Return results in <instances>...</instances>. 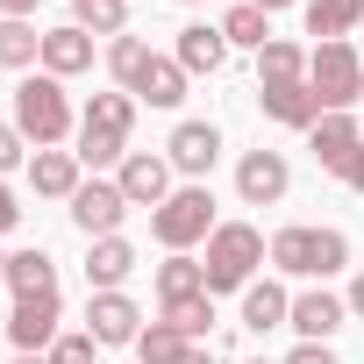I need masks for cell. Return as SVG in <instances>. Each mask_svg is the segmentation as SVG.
<instances>
[{
    "label": "cell",
    "mask_w": 364,
    "mask_h": 364,
    "mask_svg": "<svg viewBox=\"0 0 364 364\" xmlns=\"http://www.w3.org/2000/svg\"><path fill=\"white\" fill-rule=\"evenodd\" d=\"M43 72H50V79H79V72H93V36H86L79 22L43 29Z\"/></svg>",
    "instance_id": "obj_18"
},
{
    "label": "cell",
    "mask_w": 364,
    "mask_h": 364,
    "mask_svg": "<svg viewBox=\"0 0 364 364\" xmlns=\"http://www.w3.org/2000/svg\"><path fill=\"white\" fill-rule=\"evenodd\" d=\"M186 65H178V58H150L143 65V79H136V100L143 107H178V100H186Z\"/></svg>",
    "instance_id": "obj_23"
},
{
    "label": "cell",
    "mask_w": 364,
    "mask_h": 364,
    "mask_svg": "<svg viewBox=\"0 0 364 364\" xmlns=\"http://www.w3.org/2000/svg\"><path fill=\"white\" fill-rule=\"evenodd\" d=\"M114 186L129 193V208H164L178 186H171V157L164 150H129L114 164Z\"/></svg>",
    "instance_id": "obj_9"
},
{
    "label": "cell",
    "mask_w": 364,
    "mask_h": 364,
    "mask_svg": "<svg viewBox=\"0 0 364 364\" xmlns=\"http://www.w3.org/2000/svg\"><path fill=\"white\" fill-rule=\"evenodd\" d=\"M286 314H293V293H286V279H250V286H243V328H250V336H264V328H286Z\"/></svg>",
    "instance_id": "obj_20"
},
{
    "label": "cell",
    "mask_w": 364,
    "mask_h": 364,
    "mask_svg": "<svg viewBox=\"0 0 364 364\" xmlns=\"http://www.w3.org/2000/svg\"><path fill=\"white\" fill-rule=\"evenodd\" d=\"M171 58L186 65V79H215V72L229 65V36H222V22H186V29H178V43H171Z\"/></svg>",
    "instance_id": "obj_16"
},
{
    "label": "cell",
    "mask_w": 364,
    "mask_h": 364,
    "mask_svg": "<svg viewBox=\"0 0 364 364\" xmlns=\"http://www.w3.org/2000/svg\"><path fill=\"white\" fill-rule=\"evenodd\" d=\"M293 79H307V43L272 36V43L257 50V86H293Z\"/></svg>",
    "instance_id": "obj_25"
},
{
    "label": "cell",
    "mask_w": 364,
    "mask_h": 364,
    "mask_svg": "<svg viewBox=\"0 0 364 364\" xmlns=\"http://www.w3.org/2000/svg\"><path fill=\"white\" fill-rule=\"evenodd\" d=\"M72 229L86 236V243H100V236H122V222H129V193L114 186V178H86V186L72 193Z\"/></svg>",
    "instance_id": "obj_7"
},
{
    "label": "cell",
    "mask_w": 364,
    "mask_h": 364,
    "mask_svg": "<svg viewBox=\"0 0 364 364\" xmlns=\"http://www.w3.org/2000/svg\"><path fill=\"white\" fill-rule=\"evenodd\" d=\"M129 129H136V93H93L86 107H79V136H72V150H79V164L100 178L107 164H122L129 157Z\"/></svg>",
    "instance_id": "obj_2"
},
{
    "label": "cell",
    "mask_w": 364,
    "mask_h": 364,
    "mask_svg": "<svg viewBox=\"0 0 364 364\" xmlns=\"http://www.w3.org/2000/svg\"><path fill=\"white\" fill-rule=\"evenodd\" d=\"M264 250H272V243H264L250 222H222V229L208 236V257H200V272H208V293H236V300H243V286L257 279Z\"/></svg>",
    "instance_id": "obj_4"
},
{
    "label": "cell",
    "mask_w": 364,
    "mask_h": 364,
    "mask_svg": "<svg viewBox=\"0 0 364 364\" xmlns=\"http://www.w3.org/2000/svg\"><path fill=\"white\" fill-rule=\"evenodd\" d=\"M193 293H208V272H200V257H193V250H171V257L157 264V307H171V300H193Z\"/></svg>",
    "instance_id": "obj_24"
},
{
    "label": "cell",
    "mask_w": 364,
    "mask_h": 364,
    "mask_svg": "<svg viewBox=\"0 0 364 364\" xmlns=\"http://www.w3.org/2000/svg\"><path fill=\"white\" fill-rule=\"evenodd\" d=\"M93 357H100V343H93L86 328H65V336L50 343V364H93Z\"/></svg>",
    "instance_id": "obj_32"
},
{
    "label": "cell",
    "mask_w": 364,
    "mask_h": 364,
    "mask_svg": "<svg viewBox=\"0 0 364 364\" xmlns=\"http://www.w3.org/2000/svg\"><path fill=\"white\" fill-rule=\"evenodd\" d=\"M178 364H222V357H215L208 343H193V350H186V357H178Z\"/></svg>",
    "instance_id": "obj_38"
},
{
    "label": "cell",
    "mask_w": 364,
    "mask_h": 364,
    "mask_svg": "<svg viewBox=\"0 0 364 364\" xmlns=\"http://www.w3.org/2000/svg\"><path fill=\"white\" fill-rule=\"evenodd\" d=\"M178 8H200V0H178Z\"/></svg>",
    "instance_id": "obj_44"
},
{
    "label": "cell",
    "mask_w": 364,
    "mask_h": 364,
    "mask_svg": "<svg viewBox=\"0 0 364 364\" xmlns=\"http://www.w3.org/2000/svg\"><path fill=\"white\" fill-rule=\"evenodd\" d=\"M15 164H29V136H22L15 122H0V178H8Z\"/></svg>",
    "instance_id": "obj_33"
},
{
    "label": "cell",
    "mask_w": 364,
    "mask_h": 364,
    "mask_svg": "<svg viewBox=\"0 0 364 364\" xmlns=\"http://www.w3.org/2000/svg\"><path fill=\"white\" fill-rule=\"evenodd\" d=\"M222 222H215V193L200 186V178H186L164 208H150V236H157V250L171 257V250H193V243H208Z\"/></svg>",
    "instance_id": "obj_5"
},
{
    "label": "cell",
    "mask_w": 364,
    "mask_h": 364,
    "mask_svg": "<svg viewBox=\"0 0 364 364\" xmlns=\"http://www.w3.org/2000/svg\"><path fill=\"white\" fill-rule=\"evenodd\" d=\"M15 364H50V357H15Z\"/></svg>",
    "instance_id": "obj_42"
},
{
    "label": "cell",
    "mask_w": 364,
    "mask_h": 364,
    "mask_svg": "<svg viewBox=\"0 0 364 364\" xmlns=\"http://www.w3.org/2000/svg\"><path fill=\"white\" fill-rule=\"evenodd\" d=\"M257 107H264V122L300 129V136L321 122V100H314V86H307V79H293V86H257Z\"/></svg>",
    "instance_id": "obj_17"
},
{
    "label": "cell",
    "mask_w": 364,
    "mask_h": 364,
    "mask_svg": "<svg viewBox=\"0 0 364 364\" xmlns=\"http://www.w3.org/2000/svg\"><path fill=\"white\" fill-rule=\"evenodd\" d=\"M343 321H350V307H343L328 286H300V293H293V314H286V328H293L300 343H328Z\"/></svg>",
    "instance_id": "obj_14"
},
{
    "label": "cell",
    "mask_w": 364,
    "mask_h": 364,
    "mask_svg": "<svg viewBox=\"0 0 364 364\" xmlns=\"http://www.w3.org/2000/svg\"><path fill=\"white\" fill-rule=\"evenodd\" d=\"M307 86H314L321 114H350V100H364V50L357 43H314L307 50Z\"/></svg>",
    "instance_id": "obj_6"
},
{
    "label": "cell",
    "mask_w": 364,
    "mask_h": 364,
    "mask_svg": "<svg viewBox=\"0 0 364 364\" xmlns=\"http://www.w3.org/2000/svg\"><path fill=\"white\" fill-rule=\"evenodd\" d=\"M8 229H22V200H15L8 178H0V236H8Z\"/></svg>",
    "instance_id": "obj_34"
},
{
    "label": "cell",
    "mask_w": 364,
    "mask_h": 364,
    "mask_svg": "<svg viewBox=\"0 0 364 364\" xmlns=\"http://www.w3.org/2000/svg\"><path fill=\"white\" fill-rule=\"evenodd\" d=\"M72 8H86V0H72Z\"/></svg>",
    "instance_id": "obj_45"
},
{
    "label": "cell",
    "mask_w": 364,
    "mask_h": 364,
    "mask_svg": "<svg viewBox=\"0 0 364 364\" xmlns=\"http://www.w3.org/2000/svg\"><path fill=\"white\" fill-rule=\"evenodd\" d=\"M307 150H314V164H321V171L350 178V164L364 157V122H357V114H321V122L307 129Z\"/></svg>",
    "instance_id": "obj_11"
},
{
    "label": "cell",
    "mask_w": 364,
    "mask_h": 364,
    "mask_svg": "<svg viewBox=\"0 0 364 364\" xmlns=\"http://www.w3.org/2000/svg\"><path fill=\"white\" fill-rule=\"evenodd\" d=\"M8 293H15V300L58 293V257H50V250H8Z\"/></svg>",
    "instance_id": "obj_21"
},
{
    "label": "cell",
    "mask_w": 364,
    "mask_h": 364,
    "mask_svg": "<svg viewBox=\"0 0 364 364\" xmlns=\"http://www.w3.org/2000/svg\"><path fill=\"white\" fill-rule=\"evenodd\" d=\"M29 186H36V200H65L72 208V193L86 186L79 150H29Z\"/></svg>",
    "instance_id": "obj_15"
},
{
    "label": "cell",
    "mask_w": 364,
    "mask_h": 364,
    "mask_svg": "<svg viewBox=\"0 0 364 364\" xmlns=\"http://www.w3.org/2000/svg\"><path fill=\"white\" fill-rule=\"evenodd\" d=\"M350 186H357V200H364V157H357V164H350Z\"/></svg>",
    "instance_id": "obj_39"
},
{
    "label": "cell",
    "mask_w": 364,
    "mask_h": 364,
    "mask_svg": "<svg viewBox=\"0 0 364 364\" xmlns=\"http://www.w3.org/2000/svg\"><path fill=\"white\" fill-rule=\"evenodd\" d=\"M0 286H8V250H0Z\"/></svg>",
    "instance_id": "obj_41"
},
{
    "label": "cell",
    "mask_w": 364,
    "mask_h": 364,
    "mask_svg": "<svg viewBox=\"0 0 364 364\" xmlns=\"http://www.w3.org/2000/svg\"><path fill=\"white\" fill-rule=\"evenodd\" d=\"M164 321L186 336V343H208V328H215V293H193V300H171L164 307Z\"/></svg>",
    "instance_id": "obj_30"
},
{
    "label": "cell",
    "mask_w": 364,
    "mask_h": 364,
    "mask_svg": "<svg viewBox=\"0 0 364 364\" xmlns=\"http://www.w3.org/2000/svg\"><path fill=\"white\" fill-rule=\"evenodd\" d=\"M186 350H193V343L178 336L164 314H157V321H143V336H136V364H178Z\"/></svg>",
    "instance_id": "obj_28"
},
{
    "label": "cell",
    "mask_w": 364,
    "mask_h": 364,
    "mask_svg": "<svg viewBox=\"0 0 364 364\" xmlns=\"http://www.w3.org/2000/svg\"><path fill=\"white\" fill-rule=\"evenodd\" d=\"M286 364H343V357H336V350H328V343H300V350H293V357H286Z\"/></svg>",
    "instance_id": "obj_35"
},
{
    "label": "cell",
    "mask_w": 364,
    "mask_h": 364,
    "mask_svg": "<svg viewBox=\"0 0 364 364\" xmlns=\"http://www.w3.org/2000/svg\"><path fill=\"white\" fill-rule=\"evenodd\" d=\"M250 8H264V15H279V8H293V0H250Z\"/></svg>",
    "instance_id": "obj_40"
},
{
    "label": "cell",
    "mask_w": 364,
    "mask_h": 364,
    "mask_svg": "<svg viewBox=\"0 0 364 364\" xmlns=\"http://www.w3.org/2000/svg\"><path fill=\"white\" fill-rule=\"evenodd\" d=\"M286 186H293L286 150H243V164H236V200L243 208H279Z\"/></svg>",
    "instance_id": "obj_10"
},
{
    "label": "cell",
    "mask_w": 364,
    "mask_h": 364,
    "mask_svg": "<svg viewBox=\"0 0 364 364\" xmlns=\"http://www.w3.org/2000/svg\"><path fill=\"white\" fill-rule=\"evenodd\" d=\"M36 8H43V0H0V15H15V22H29Z\"/></svg>",
    "instance_id": "obj_37"
},
{
    "label": "cell",
    "mask_w": 364,
    "mask_h": 364,
    "mask_svg": "<svg viewBox=\"0 0 364 364\" xmlns=\"http://www.w3.org/2000/svg\"><path fill=\"white\" fill-rule=\"evenodd\" d=\"M86 336H93L100 350H122V343L143 336V307H136L129 293H93V300H86Z\"/></svg>",
    "instance_id": "obj_12"
},
{
    "label": "cell",
    "mask_w": 364,
    "mask_h": 364,
    "mask_svg": "<svg viewBox=\"0 0 364 364\" xmlns=\"http://www.w3.org/2000/svg\"><path fill=\"white\" fill-rule=\"evenodd\" d=\"M264 264H272L279 279H307V286H328V279L350 264V236H343V229H314V222H293V229H279V236H272Z\"/></svg>",
    "instance_id": "obj_1"
},
{
    "label": "cell",
    "mask_w": 364,
    "mask_h": 364,
    "mask_svg": "<svg viewBox=\"0 0 364 364\" xmlns=\"http://www.w3.org/2000/svg\"><path fill=\"white\" fill-rule=\"evenodd\" d=\"M343 307H350V314H357V321H364V272H357V279H350V293H343Z\"/></svg>",
    "instance_id": "obj_36"
},
{
    "label": "cell",
    "mask_w": 364,
    "mask_h": 364,
    "mask_svg": "<svg viewBox=\"0 0 364 364\" xmlns=\"http://www.w3.org/2000/svg\"><path fill=\"white\" fill-rule=\"evenodd\" d=\"M364 22V0H307V36L314 43H350Z\"/></svg>",
    "instance_id": "obj_22"
},
{
    "label": "cell",
    "mask_w": 364,
    "mask_h": 364,
    "mask_svg": "<svg viewBox=\"0 0 364 364\" xmlns=\"http://www.w3.org/2000/svg\"><path fill=\"white\" fill-rule=\"evenodd\" d=\"M0 65H8V72L43 65V29H36V22H15V15H0Z\"/></svg>",
    "instance_id": "obj_26"
},
{
    "label": "cell",
    "mask_w": 364,
    "mask_h": 364,
    "mask_svg": "<svg viewBox=\"0 0 364 364\" xmlns=\"http://www.w3.org/2000/svg\"><path fill=\"white\" fill-rule=\"evenodd\" d=\"M36 150H65L72 136H79V114H72V93H65V79H50V72H29L22 86H15V114H8Z\"/></svg>",
    "instance_id": "obj_3"
},
{
    "label": "cell",
    "mask_w": 364,
    "mask_h": 364,
    "mask_svg": "<svg viewBox=\"0 0 364 364\" xmlns=\"http://www.w3.org/2000/svg\"><path fill=\"white\" fill-rule=\"evenodd\" d=\"M243 364H272V357H243Z\"/></svg>",
    "instance_id": "obj_43"
},
{
    "label": "cell",
    "mask_w": 364,
    "mask_h": 364,
    "mask_svg": "<svg viewBox=\"0 0 364 364\" xmlns=\"http://www.w3.org/2000/svg\"><path fill=\"white\" fill-rule=\"evenodd\" d=\"M150 58H157V50H150L136 29H129V36H114V43H107V72H114V86H122V93H136V79H143V65H150Z\"/></svg>",
    "instance_id": "obj_29"
},
{
    "label": "cell",
    "mask_w": 364,
    "mask_h": 364,
    "mask_svg": "<svg viewBox=\"0 0 364 364\" xmlns=\"http://www.w3.org/2000/svg\"><path fill=\"white\" fill-rule=\"evenodd\" d=\"M164 157H171L178 178H200V186H208V171H215V157H222V129H215V122H178L171 143H164Z\"/></svg>",
    "instance_id": "obj_13"
},
{
    "label": "cell",
    "mask_w": 364,
    "mask_h": 364,
    "mask_svg": "<svg viewBox=\"0 0 364 364\" xmlns=\"http://www.w3.org/2000/svg\"><path fill=\"white\" fill-rule=\"evenodd\" d=\"M58 336H65V300H58V293H43V300H15V314H8V343H15V357H50Z\"/></svg>",
    "instance_id": "obj_8"
},
{
    "label": "cell",
    "mask_w": 364,
    "mask_h": 364,
    "mask_svg": "<svg viewBox=\"0 0 364 364\" xmlns=\"http://www.w3.org/2000/svg\"><path fill=\"white\" fill-rule=\"evenodd\" d=\"M129 272H136V243H129V236H100V243H86V286H93V293H122Z\"/></svg>",
    "instance_id": "obj_19"
},
{
    "label": "cell",
    "mask_w": 364,
    "mask_h": 364,
    "mask_svg": "<svg viewBox=\"0 0 364 364\" xmlns=\"http://www.w3.org/2000/svg\"><path fill=\"white\" fill-rule=\"evenodd\" d=\"M222 36H229V50H264L272 43V15L250 8V0H236V8L222 15Z\"/></svg>",
    "instance_id": "obj_27"
},
{
    "label": "cell",
    "mask_w": 364,
    "mask_h": 364,
    "mask_svg": "<svg viewBox=\"0 0 364 364\" xmlns=\"http://www.w3.org/2000/svg\"><path fill=\"white\" fill-rule=\"evenodd\" d=\"M72 22L86 36H129V0H86V8H72Z\"/></svg>",
    "instance_id": "obj_31"
}]
</instances>
